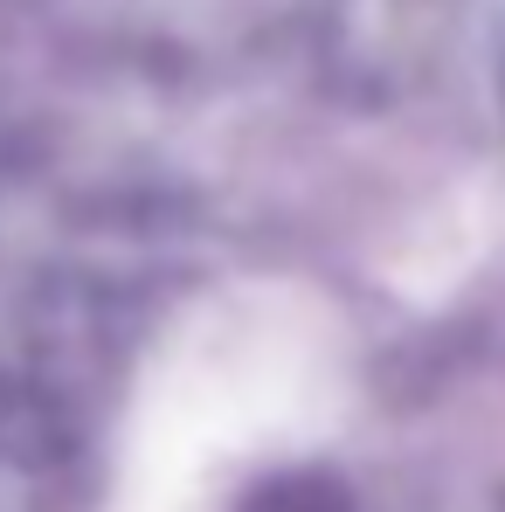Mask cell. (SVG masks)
<instances>
[{
  "label": "cell",
  "mask_w": 505,
  "mask_h": 512,
  "mask_svg": "<svg viewBox=\"0 0 505 512\" xmlns=\"http://www.w3.org/2000/svg\"><path fill=\"white\" fill-rule=\"evenodd\" d=\"M236 512H360V506H353V492L339 478H326V471H284V478L256 485Z\"/></svg>",
  "instance_id": "6da1fadb"
}]
</instances>
